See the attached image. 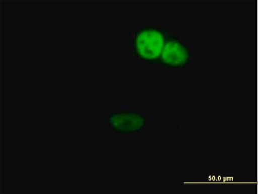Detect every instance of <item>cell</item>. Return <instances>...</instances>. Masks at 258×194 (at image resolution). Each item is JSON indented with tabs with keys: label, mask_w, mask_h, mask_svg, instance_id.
I'll use <instances>...</instances> for the list:
<instances>
[{
	"label": "cell",
	"mask_w": 258,
	"mask_h": 194,
	"mask_svg": "<svg viewBox=\"0 0 258 194\" xmlns=\"http://www.w3.org/2000/svg\"><path fill=\"white\" fill-rule=\"evenodd\" d=\"M166 32L155 26H146L135 32L132 40L133 53L148 64L160 65Z\"/></svg>",
	"instance_id": "obj_1"
},
{
	"label": "cell",
	"mask_w": 258,
	"mask_h": 194,
	"mask_svg": "<svg viewBox=\"0 0 258 194\" xmlns=\"http://www.w3.org/2000/svg\"><path fill=\"white\" fill-rule=\"evenodd\" d=\"M192 53L175 35L166 32L160 65L172 69H184L191 63Z\"/></svg>",
	"instance_id": "obj_2"
},
{
	"label": "cell",
	"mask_w": 258,
	"mask_h": 194,
	"mask_svg": "<svg viewBox=\"0 0 258 194\" xmlns=\"http://www.w3.org/2000/svg\"><path fill=\"white\" fill-rule=\"evenodd\" d=\"M108 122L113 131L128 134L142 129L147 122V117L138 112L122 110L112 113Z\"/></svg>",
	"instance_id": "obj_3"
}]
</instances>
